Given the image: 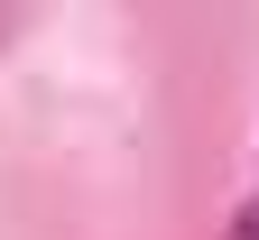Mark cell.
Listing matches in <instances>:
<instances>
[{
	"instance_id": "cell-1",
	"label": "cell",
	"mask_w": 259,
	"mask_h": 240,
	"mask_svg": "<svg viewBox=\"0 0 259 240\" xmlns=\"http://www.w3.org/2000/svg\"><path fill=\"white\" fill-rule=\"evenodd\" d=\"M232 240H259V203H250V213H241V222H232Z\"/></svg>"
}]
</instances>
